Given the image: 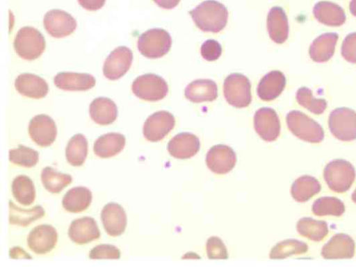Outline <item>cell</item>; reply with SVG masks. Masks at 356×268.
Wrapping results in <instances>:
<instances>
[{
    "instance_id": "6da1fadb",
    "label": "cell",
    "mask_w": 356,
    "mask_h": 268,
    "mask_svg": "<svg viewBox=\"0 0 356 268\" xmlns=\"http://www.w3.org/2000/svg\"><path fill=\"white\" fill-rule=\"evenodd\" d=\"M196 26L204 32L218 33L227 25L228 11L221 3L206 0L189 11Z\"/></svg>"
},
{
    "instance_id": "7a4b0ae2",
    "label": "cell",
    "mask_w": 356,
    "mask_h": 268,
    "mask_svg": "<svg viewBox=\"0 0 356 268\" xmlns=\"http://www.w3.org/2000/svg\"><path fill=\"white\" fill-rule=\"evenodd\" d=\"M356 176L355 169L348 161L335 159L325 167L324 179L330 189L335 192H346L351 187Z\"/></svg>"
},
{
    "instance_id": "3957f363",
    "label": "cell",
    "mask_w": 356,
    "mask_h": 268,
    "mask_svg": "<svg viewBox=\"0 0 356 268\" xmlns=\"http://www.w3.org/2000/svg\"><path fill=\"white\" fill-rule=\"evenodd\" d=\"M13 46L19 57L26 60H33L44 52L45 40L36 28L24 26L17 33Z\"/></svg>"
},
{
    "instance_id": "277c9868",
    "label": "cell",
    "mask_w": 356,
    "mask_h": 268,
    "mask_svg": "<svg viewBox=\"0 0 356 268\" xmlns=\"http://www.w3.org/2000/svg\"><path fill=\"white\" fill-rule=\"evenodd\" d=\"M290 131L299 139L319 143L324 138V131L320 124L299 110L290 111L286 117Z\"/></svg>"
},
{
    "instance_id": "5b68a950",
    "label": "cell",
    "mask_w": 356,
    "mask_h": 268,
    "mask_svg": "<svg viewBox=\"0 0 356 268\" xmlns=\"http://www.w3.org/2000/svg\"><path fill=\"white\" fill-rule=\"evenodd\" d=\"M172 38L163 28H151L143 33L137 42L140 53L147 58H159L170 51Z\"/></svg>"
},
{
    "instance_id": "8992f818",
    "label": "cell",
    "mask_w": 356,
    "mask_h": 268,
    "mask_svg": "<svg viewBox=\"0 0 356 268\" xmlns=\"http://www.w3.org/2000/svg\"><path fill=\"white\" fill-rule=\"evenodd\" d=\"M223 94L231 106L238 108H245L252 101L250 81L242 74L232 73L224 81Z\"/></svg>"
},
{
    "instance_id": "52a82bcc",
    "label": "cell",
    "mask_w": 356,
    "mask_h": 268,
    "mask_svg": "<svg viewBox=\"0 0 356 268\" xmlns=\"http://www.w3.org/2000/svg\"><path fill=\"white\" fill-rule=\"evenodd\" d=\"M133 93L139 99L147 101L163 99L168 92L166 81L154 74H145L138 76L132 83Z\"/></svg>"
},
{
    "instance_id": "ba28073f",
    "label": "cell",
    "mask_w": 356,
    "mask_h": 268,
    "mask_svg": "<svg viewBox=\"0 0 356 268\" xmlns=\"http://www.w3.org/2000/svg\"><path fill=\"white\" fill-rule=\"evenodd\" d=\"M328 126L332 134L341 141L356 139V112L348 108H338L331 112Z\"/></svg>"
},
{
    "instance_id": "9c48e42d",
    "label": "cell",
    "mask_w": 356,
    "mask_h": 268,
    "mask_svg": "<svg viewBox=\"0 0 356 268\" xmlns=\"http://www.w3.org/2000/svg\"><path fill=\"white\" fill-rule=\"evenodd\" d=\"M174 116L165 110L157 111L149 115L145 120L143 133L150 142H158L163 139L174 128Z\"/></svg>"
},
{
    "instance_id": "30bf717a",
    "label": "cell",
    "mask_w": 356,
    "mask_h": 268,
    "mask_svg": "<svg viewBox=\"0 0 356 268\" xmlns=\"http://www.w3.org/2000/svg\"><path fill=\"white\" fill-rule=\"evenodd\" d=\"M44 27L52 37L61 38L72 34L76 28V21L68 12L60 10L52 9L44 15Z\"/></svg>"
},
{
    "instance_id": "8fae6325",
    "label": "cell",
    "mask_w": 356,
    "mask_h": 268,
    "mask_svg": "<svg viewBox=\"0 0 356 268\" xmlns=\"http://www.w3.org/2000/svg\"><path fill=\"white\" fill-rule=\"evenodd\" d=\"M132 60L133 53L129 48L124 46L115 48L104 61V76L111 81L119 79L129 69Z\"/></svg>"
},
{
    "instance_id": "7c38bea8",
    "label": "cell",
    "mask_w": 356,
    "mask_h": 268,
    "mask_svg": "<svg viewBox=\"0 0 356 268\" xmlns=\"http://www.w3.org/2000/svg\"><path fill=\"white\" fill-rule=\"evenodd\" d=\"M254 127L264 141H275L280 133V122L276 112L270 108H261L254 116Z\"/></svg>"
},
{
    "instance_id": "4fadbf2b",
    "label": "cell",
    "mask_w": 356,
    "mask_h": 268,
    "mask_svg": "<svg viewBox=\"0 0 356 268\" xmlns=\"http://www.w3.org/2000/svg\"><path fill=\"white\" fill-rule=\"evenodd\" d=\"M31 138L40 146H48L55 140L57 128L54 119L49 116L40 114L33 117L29 124Z\"/></svg>"
},
{
    "instance_id": "5bb4252c",
    "label": "cell",
    "mask_w": 356,
    "mask_h": 268,
    "mask_svg": "<svg viewBox=\"0 0 356 268\" xmlns=\"http://www.w3.org/2000/svg\"><path fill=\"white\" fill-rule=\"evenodd\" d=\"M236 162L235 152L227 145H215L207 153V165L212 172L217 174L228 173L234 167Z\"/></svg>"
},
{
    "instance_id": "9a60e30c",
    "label": "cell",
    "mask_w": 356,
    "mask_h": 268,
    "mask_svg": "<svg viewBox=\"0 0 356 268\" xmlns=\"http://www.w3.org/2000/svg\"><path fill=\"white\" fill-rule=\"evenodd\" d=\"M58 234L51 225L35 226L27 238L28 246L37 254H44L51 251L57 242Z\"/></svg>"
},
{
    "instance_id": "2e32d148",
    "label": "cell",
    "mask_w": 356,
    "mask_h": 268,
    "mask_svg": "<svg viewBox=\"0 0 356 268\" xmlns=\"http://www.w3.org/2000/svg\"><path fill=\"white\" fill-rule=\"evenodd\" d=\"M101 219L106 232L113 237L122 235L127 224L124 210L115 203H109L104 206L101 212Z\"/></svg>"
},
{
    "instance_id": "e0dca14e",
    "label": "cell",
    "mask_w": 356,
    "mask_h": 268,
    "mask_svg": "<svg viewBox=\"0 0 356 268\" xmlns=\"http://www.w3.org/2000/svg\"><path fill=\"white\" fill-rule=\"evenodd\" d=\"M199 138L188 132L179 133L174 136L168 144V151L174 158L178 159L190 158L200 150Z\"/></svg>"
},
{
    "instance_id": "ac0fdd59",
    "label": "cell",
    "mask_w": 356,
    "mask_h": 268,
    "mask_svg": "<svg viewBox=\"0 0 356 268\" xmlns=\"http://www.w3.org/2000/svg\"><path fill=\"white\" fill-rule=\"evenodd\" d=\"M55 85L65 91H86L96 83L93 76L87 73L58 72L54 78Z\"/></svg>"
},
{
    "instance_id": "d6986e66",
    "label": "cell",
    "mask_w": 356,
    "mask_h": 268,
    "mask_svg": "<svg viewBox=\"0 0 356 268\" xmlns=\"http://www.w3.org/2000/svg\"><path fill=\"white\" fill-rule=\"evenodd\" d=\"M68 236L77 244H85L98 239L100 232L96 221L90 217L74 220L68 229Z\"/></svg>"
},
{
    "instance_id": "ffe728a7",
    "label": "cell",
    "mask_w": 356,
    "mask_h": 268,
    "mask_svg": "<svg viewBox=\"0 0 356 268\" xmlns=\"http://www.w3.org/2000/svg\"><path fill=\"white\" fill-rule=\"evenodd\" d=\"M355 247V242L349 235L337 233L323 246L321 255L325 259L351 258Z\"/></svg>"
},
{
    "instance_id": "44dd1931",
    "label": "cell",
    "mask_w": 356,
    "mask_h": 268,
    "mask_svg": "<svg viewBox=\"0 0 356 268\" xmlns=\"http://www.w3.org/2000/svg\"><path fill=\"white\" fill-rule=\"evenodd\" d=\"M15 87L19 94L35 99L44 98L49 91L45 80L31 73L19 74L15 81Z\"/></svg>"
},
{
    "instance_id": "7402d4cb",
    "label": "cell",
    "mask_w": 356,
    "mask_h": 268,
    "mask_svg": "<svg viewBox=\"0 0 356 268\" xmlns=\"http://www.w3.org/2000/svg\"><path fill=\"white\" fill-rule=\"evenodd\" d=\"M286 85L282 72L273 70L261 78L257 85V95L263 101H270L278 97Z\"/></svg>"
},
{
    "instance_id": "603a6c76",
    "label": "cell",
    "mask_w": 356,
    "mask_h": 268,
    "mask_svg": "<svg viewBox=\"0 0 356 268\" xmlns=\"http://www.w3.org/2000/svg\"><path fill=\"white\" fill-rule=\"evenodd\" d=\"M267 30L270 39L277 44L284 43L289 35L288 19L280 6L273 7L267 16Z\"/></svg>"
},
{
    "instance_id": "cb8c5ba5",
    "label": "cell",
    "mask_w": 356,
    "mask_h": 268,
    "mask_svg": "<svg viewBox=\"0 0 356 268\" xmlns=\"http://www.w3.org/2000/svg\"><path fill=\"white\" fill-rule=\"evenodd\" d=\"M184 94L187 99L193 103L212 101L218 97V87L212 80L197 79L187 85Z\"/></svg>"
},
{
    "instance_id": "d4e9b609",
    "label": "cell",
    "mask_w": 356,
    "mask_h": 268,
    "mask_svg": "<svg viewBox=\"0 0 356 268\" xmlns=\"http://www.w3.org/2000/svg\"><path fill=\"white\" fill-rule=\"evenodd\" d=\"M89 113L91 119L97 124L108 125L116 119L118 108L113 100L101 97L93 99L90 103Z\"/></svg>"
},
{
    "instance_id": "484cf974",
    "label": "cell",
    "mask_w": 356,
    "mask_h": 268,
    "mask_svg": "<svg viewBox=\"0 0 356 268\" xmlns=\"http://www.w3.org/2000/svg\"><path fill=\"white\" fill-rule=\"evenodd\" d=\"M313 13L319 22L327 26H339L346 21L343 9L330 1H322L316 3Z\"/></svg>"
},
{
    "instance_id": "4316f807",
    "label": "cell",
    "mask_w": 356,
    "mask_h": 268,
    "mask_svg": "<svg viewBox=\"0 0 356 268\" xmlns=\"http://www.w3.org/2000/svg\"><path fill=\"white\" fill-rule=\"evenodd\" d=\"M125 137L119 133H108L99 137L94 143V153L107 158L119 153L125 146Z\"/></svg>"
},
{
    "instance_id": "83f0119b",
    "label": "cell",
    "mask_w": 356,
    "mask_h": 268,
    "mask_svg": "<svg viewBox=\"0 0 356 268\" xmlns=\"http://www.w3.org/2000/svg\"><path fill=\"white\" fill-rule=\"evenodd\" d=\"M337 40L336 33H325L317 37L309 47L311 58L317 62L330 60L334 53Z\"/></svg>"
},
{
    "instance_id": "f1b7e54d",
    "label": "cell",
    "mask_w": 356,
    "mask_h": 268,
    "mask_svg": "<svg viewBox=\"0 0 356 268\" xmlns=\"http://www.w3.org/2000/svg\"><path fill=\"white\" fill-rule=\"evenodd\" d=\"M92 201V192L86 187H75L64 195L62 204L70 212H80L86 210Z\"/></svg>"
},
{
    "instance_id": "f546056e",
    "label": "cell",
    "mask_w": 356,
    "mask_h": 268,
    "mask_svg": "<svg viewBox=\"0 0 356 268\" xmlns=\"http://www.w3.org/2000/svg\"><path fill=\"white\" fill-rule=\"evenodd\" d=\"M321 188V184L316 178L309 175H304L293 183L291 193L296 201L305 202L318 193Z\"/></svg>"
},
{
    "instance_id": "4dcf8cb0",
    "label": "cell",
    "mask_w": 356,
    "mask_h": 268,
    "mask_svg": "<svg viewBox=\"0 0 356 268\" xmlns=\"http://www.w3.org/2000/svg\"><path fill=\"white\" fill-rule=\"evenodd\" d=\"M88 154V141L81 133H77L70 138L65 149L67 161L72 166L79 167L83 164Z\"/></svg>"
},
{
    "instance_id": "1f68e13d",
    "label": "cell",
    "mask_w": 356,
    "mask_h": 268,
    "mask_svg": "<svg viewBox=\"0 0 356 268\" xmlns=\"http://www.w3.org/2000/svg\"><path fill=\"white\" fill-rule=\"evenodd\" d=\"M44 215V210L41 206L37 205L30 209H23L9 201V221L10 224L25 227L41 218Z\"/></svg>"
},
{
    "instance_id": "d6a6232c",
    "label": "cell",
    "mask_w": 356,
    "mask_h": 268,
    "mask_svg": "<svg viewBox=\"0 0 356 268\" xmlns=\"http://www.w3.org/2000/svg\"><path fill=\"white\" fill-rule=\"evenodd\" d=\"M296 228L300 235L311 240H322L328 233L327 224L325 221L303 217L298 220Z\"/></svg>"
},
{
    "instance_id": "836d02e7",
    "label": "cell",
    "mask_w": 356,
    "mask_h": 268,
    "mask_svg": "<svg viewBox=\"0 0 356 268\" xmlns=\"http://www.w3.org/2000/svg\"><path fill=\"white\" fill-rule=\"evenodd\" d=\"M12 192L22 205L29 206L34 201L35 190L33 181L25 175H19L12 183Z\"/></svg>"
},
{
    "instance_id": "e575fe53",
    "label": "cell",
    "mask_w": 356,
    "mask_h": 268,
    "mask_svg": "<svg viewBox=\"0 0 356 268\" xmlns=\"http://www.w3.org/2000/svg\"><path fill=\"white\" fill-rule=\"evenodd\" d=\"M41 181L44 187L52 194H57L67 187L72 181L70 175L46 167L41 172Z\"/></svg>"
},
{
    "instance_id": "d590c367",
    "label": "cell",
    "mask_w": 356,
    "mask_h": 268,
    "mask_svg": "<svg viewBox=\"0 0 356 268\" xmlns=\"http://www.w3.org/2000/svg\"><path fill=\"white\" fill-rule=\"evenodd\" d=\"M308 250L306 243L293 239L285 240L277 243L270 253L271 259H284L293 255L305 253Z\"/></svg>"
},
{
    "instance_id": "8d00e7d4",
    "label": "cell",
    "mask_w": 356,
    "mask_h": 268,
    "mask_svg": "<svg viewBox=\"0 0 356 268\" xmlns=\"http://www.w3.org/2000/svg\"><path fill=\"white\" fill-rule=\"evenodd\" d=\"M312 212L317 216L332 215L339 217L345 212V206L338 198L323 196L314 202Z\"/></svg>"
},
{
    "instance_id": "74e56055",
    "label": "cell",
    "mask_w": 356,
    "mask_h": 268,
    "mask_svg": "<svg viewBox=\"0 0 356 268\" xmlns=\"http://www.w3.org/2000/svg\"><path fill=\"white\" fill-rule=\"evenodd\" d=\"M298 103L316 115L322 114L327 108V102L324 99L315 98L312 90L307 87H300L296 92Z\"/></svg>"
},
{
    "instance_id": "f35d334b",
    "label": "cell",
    "mask_w": 356,
    "mask_h": 268,
    "mask_svg": "<svg viewBox=\"0 0 356 268\" xmlns=\"http://www.w3.org/2000/svg\"><path fill=\"white\" fill-rule=\"evenodd\" d=\"M38 151L22 144L9 151V160L25 167L35 166L38 162Z\"/></svg>"
},
{
    "instance_id": "ab89813d",
    "label": "cell",
    "mask_w": 356,
    "mask_h": 268,
    "mask_svg": "<svg viewBox=\"0 0 356 268\" xmlns=\"http://www.w3.org/2000/svg\"><path fill=\"white\" fill-rule=\"evenodd\" d=\"M206 247L209 258L213 260H225L228 258L227 249L219 237H211L209 238Z\"/></svg>"
},
{
    "instance_id": "60d3db41",
    "label": "cell",
    "mask_w": 356,
    "mask_h": 268,
    "mask_svg": "<svg viewBox=\"0 0 356 268\" xmlns=\"http://www.w3.org/2000/svg\"><path fill=\"white\" fill-rule=\"evenodd\" d=\"M90 259H119V249L111 244H99L92 248L89 253Z\"/></svg>"
},
{
    "instance_id": "b9f144b4",
    "label": "cell",
    "mask_w": 356,
    "mask_h": 268,
    "mask_svg": "<svg viewBox=\"0 0 356 268\" xmlns=\"http://www.w3.org/2000/svg\"><path fill=\"white\" fill-rule=\"evenodd\" d=\"M200 53L206 60L214 61L221 56L222 47L218 41L213 39L207 40L202 43Z\"/></svg>"
},
{
    "instance_id": "7bdbcfd3",
    "label": "cell",
    "mask_w": 356,
    "mask_h": 268,
    "mask_svg": "<svg viewBox=\"0 0 356 268\" xmlns=\"http://www.w3.org/2000/svg\"><path fill=\"white\" fill-rule=\"evenodd\" d=\"M341 55L348 62L356 63V33L348 34L343 40Z\"/></svg>"
},
{
    "instance_id": "ee69618b",
    "label": "cell",
    "mask_w": 356,
    "mask_h": 268,
    "mask_svg": "<svg viewBox=\"0 0 356 268\" xmlns=\"http://www.w3.org/2000/svg\"><path fill=\"white\" fill-rule=\"evenodd\" d=\"M105 1L106 0H78L81 7L90 11H95L102 8Z\"/></svg>"
},
{
    "instance_id": "f6af8a7d",
    "label": "cell",
    "mask_w": 356,
    "mask_h": 268,
    "mask_svg": "<svg viewBox=\"0 0 356 268\" xmlns=\"http://www.w3.org/2000/svg\"><path fill=\"white\" fill-rule=\"evenodd\" d=\"M10 257L12 258H32L23 249L14 247L10 249Z\"/></svg>"
},
{
    "instance_id": "bcb514c9",
    "label": "cell",
    "mask_w": 356,
    "mask_h": 268,
    "mask_svg": "<svg viewBox=\"0 0 356 268\" xmlns=\"http://www.w3.org/2000/svg\"><path fill=\"white\" fill-rule=\"evenodd\" d=\"M159 7L164 9H172L176 7L180 0H153Z\"/></svg>"
},
{
    "instance_id": "7dc6e473",
    "label": "cell",
    "mask_w": 356,
    "mask_h": 268,
    "mask_svg": "<svg viewBox=\"0 0 356 268\" xmlns=\"http://www.w3.org/2000/svg\"><path fill=\"white\" fill-rule=\"evenodd\" d=\"M351 14L356 17V0H351L349 5Z\"/></svg>"
},
{
    "instance_id": "c3c4849f",
    "label": "cell",
    "mask_w": 356,
    "mask_h": 268,
    "mask_svg": "<svg viewBox=\"0 0 356 268\" xmlns=\"http://www.w3.org/2000/svg\"><path fill=\"white\" fill-rule=\"evenodd\" d=\"M352 200L353 201L354 203H356V189L355 190L352 194Z\"/></svg>"
}]
</instances>
